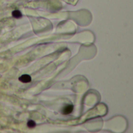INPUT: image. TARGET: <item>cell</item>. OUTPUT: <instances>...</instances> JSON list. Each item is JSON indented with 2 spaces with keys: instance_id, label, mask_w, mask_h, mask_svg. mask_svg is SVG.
I'll return each mask as SVG.
<instances>
[{
  "instance_id": "1",
  "label": "cell",
  "mask_w": 133,
  "mask_h": 133,
  "mask_svg": "<svg viewBox=\"0 0 133 133\" xmlns=\"http://www.w3.org/2000/svg\"><path fill=\"white\" fill-rule=\"evenodd\" d=\"M19 80L20 82H22V83H29L31 81V77L29 76V75H23V76H21L20 78H19Z\"/></svg>"
},
{
  "instance_id": "2",
  "label": "cell",
  "mask_w": 133,
  "mask_h": 133,
  "mask_svg": "<svg viewBox=\"0 0 133 133\" xmlns=\"http://www.w3.org/2000/svg\"><path fill=\"white\" fill-rule=\"evenodd\" d=\"M73 110V106L72 105H66V106L63 108V111H62V113L64 114H69L70 113H72V111Z\"/></svg>"
},
{
  "instance_id": "3",
  "label": "cell",
  "mask_w": 133,
  "mask_h": 133,
  "mask_svg": "<svg viewBox=\"0 0 133 133\" xmlns=\"http://www.w3.org/2000/svg\"><path fill=\"white\" fill-rule=\"evenodd\" d=\"M12 15H13V17L18 19V18H20V17L22 16V13H21L20 11H19V10H14V11L12 13Z\"/></svg>"
},
{
  "instance_id": "4",
  "label": "cell",
  "mask_w": 133,
  "mask_h": 133,
  "mask_svg": "<svg viewBox=\"0 0 133 133\" xmlns=\"http://www.w3.org/2000/svg\"><path fill=\"white\" fill-rule=\"evenodd\" d=\"M35 125H36V123H35V122L32 120H30L29 121L27 122V126L29 128H34Z\"/></svg>"
}]
</instances>
